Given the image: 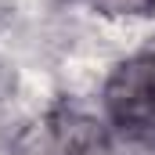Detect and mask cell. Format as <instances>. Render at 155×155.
<instances>
[{
  "label": "cell",
  "mask_w": 155,
  "mask_h": 155,
  "mask_svg": "<svg viewBox=\"0 0 155 155\" xmlns=\"http://www.w3.org/2000/svg\"><path fill=\"white\" fill-rule=\"evenodd\" d=\"M105 108L126 137L155 144V40L112 69L105 83Z\"/></svg>",
  "instance_id": "6da1fadb"
},
{
  "label": "cell",
  "mask_w": 155,
  "mask_h": 155,
  "mask_svg": "<svg viewBox=\"0 0 155 155\" xmlns=\"http://www.w3.org/2000/svg\"><path fill=\"white\" fill-rule=\"evenodd\" d=\"M18 155H112V148L97 119L61 108V112H51L47 119H40L22 137Z\"/></svg>",
  "instance_id": "7a4b0ae2"
},
{
  "label": "cell",
  "mask_w": 155,
  "mask_h": 155,
  "mask_svg": "<svg viewBox=\"0 0 155 155\" xmlns=\"http://www.w3.org/2000/svg\"><path fill=\"white\" fill-rule=\"evenodd\" d=\"M105 15H152L155 0H94Z\"/></svg>",
  "instance_id": "3957f363"
}]
</instances>
